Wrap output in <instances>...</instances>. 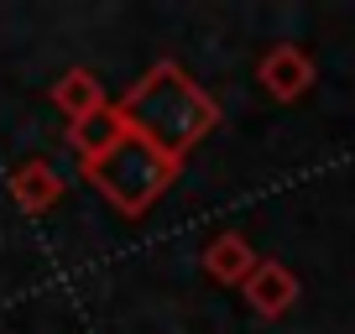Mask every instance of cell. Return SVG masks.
Here are the masks:
<instances>
[{
    "instance_id": "obj_1",
    "label": "cell",
    "mask_w": 355,
    "mask_h": 334,
    "mask_svg": "<svg viewBox=\"0 0 355 334\" xmlns=\"http://www.w3.org/2000/svg\"><path fill=\"white\" fill-rule=\"evenodd\" d=\"M115 110H121L125 131L146 136V141H152L157 152H167L173 162H183V157L220 125V105H214L173 58L146 68L131 89H125V100L115 105Z\"/></svg>"
},
{
    "instance_id": "obj_2",
    "label": "cell",
    "mask_w": 355,
    "mask_h": 334,
    "mask_svg": "<svg viewBox=\"0 0 355 334\" xmlns=\"http://www.w3.org/2000/svg\"><path fill=\"white\" fill-rule=\"evenodd\" d=\"M178 167H183V162H173L167 152H157L146 136L125 131L105 157L84 162V178L105 193V204H110V209H121L125 220H136V214H146L167 188H173Z\"/></svg>"
},
{
    "instance_id": "obj_3",
    "label": "cell",
    "mask_w": 355,
    "mask_h": 334,
    "mask_svg": "<svg viewBox=\"0 0 355 334\" xmlns=\"http://www.w3.org/2000/svg\"><path fill=\"white\" fill-rule=\"evenodd\" d=\"M256 78H261V89L277 105H293V100H303V94L313 89V58L303 53L298 42H277V47L261 53Z\"/></svg>"
},
{
    "instance_id": "obj_4",
    "label": "cell",
    "mask_w": 355,
    "mask_h": 334,
    "mask_svg": "<svg viewBox=\"0 0 355 334\" xmlns=\"http://www.w3.org/2000/svg\"><path fill=\"white\" fill-rule=\"evenodd\" d=\"M199 261H204V272H209L220 288H241V282L256 272V261H261V256L251 251V240H245L241 230H220V235L204 240Z\"/></svg>"
},
{
    "instance_id": "obj_5",
    "label": "cell",
    "mask_w": 355,
    "mask_h": 334,
    "mask_svg": "<svg viewBox=\"0 0 355 334\" xmlns=\"http://www.w3.org/2000/svg\"><path fill=\"white\" fill-rule=\"evenodd\" d=\"M241 292L261 319H282V313L298 303V277H293L282 261H256V272L241 282Z\"/></svg>"
},
{
    "instance_id": "obj_6",
    "label": "cell",
    "mask_w": 355,
    "mask_h": 334,
    "mask_svg": "<svg viewBox=\"0 0 355 334\" xmlns=\"http://www.w3.org/2000/svg\"><path fill=\"white\" fill-rule=\"evenodd\" d=\"M6 188H11L16 209H26V214H47L58 199H63V178H58V173L42 162V157H32V162H16Z\"/></svg>"
},
{
    "instance_id": "obj_7",
    "label": "cell",
    "mask_w": 355,
    "mask_h": 334,
    "mask_svg": "<svg viewBox=\"0 0 355 334\" xmlns=\"http://www.w3.org/2000/svg\"><path fill=\"white\" fill-rule=\"evenodd\" d=\"M47 100H53L58 115H68V125L84 121V115H94L100 105H110V100H105V84L89 73V68H68V73H58V84L47 89Z\"/></svg>"
},
{
    "instance_id": "obj_8",
    "label": "cell",
    "mask_w": 355,
    "mask_h": 334,
    "mask_svg": "<svg viewBox=\"0 0 355 334\" xmlns=\"http://www.w3.org/2000/svg\"><path fill=\"white\" fill-rule=\"evenodd\" d=\"M121 136H125V121H121V110H115V105H100L94 115H84V121L68 125V141H73L78 162H94V157H105L115 141H121Z\"/></svg>"
}]
</instances>
